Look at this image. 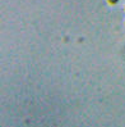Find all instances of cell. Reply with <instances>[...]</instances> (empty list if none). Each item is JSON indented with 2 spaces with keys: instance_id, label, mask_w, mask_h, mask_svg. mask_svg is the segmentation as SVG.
Segmentation results:
<instances>
[{
  "instance_id": "6da1fadb",
  "label": "cell",
  "mask_w": 125,
  "mask_h": 127,
  "mask_svg": "<svg viewBox=\"0 0 125 127\" xmlns=\"http://www.w3.org/2000/svg\"><path fill=\"white\" fill-rule=\"evenodd\" d=\"M117 1H119V0H108V3H110V4H112V5H114V4H116Z\"/></svg>"
}]
</instances>
